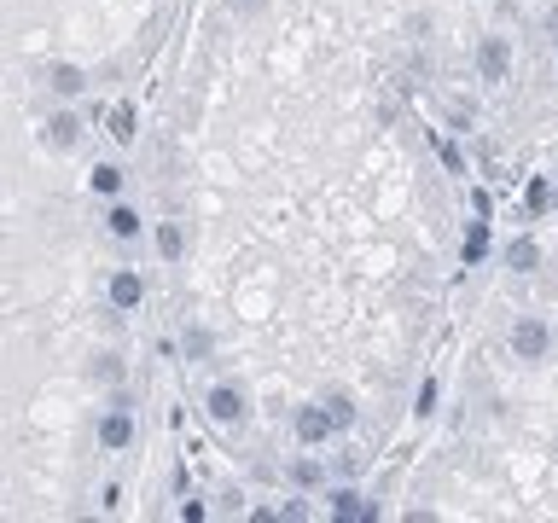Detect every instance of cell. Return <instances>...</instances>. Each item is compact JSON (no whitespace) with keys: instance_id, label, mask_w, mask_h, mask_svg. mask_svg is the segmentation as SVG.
Returning a JSON list of instances; mask_svg holds the SVG:
<instances>
[{"instance_id":"6da1fadb","label":"cell","mask_w":558,"mask_h":523,"mask_svg":"<svg viewBox=\"0 0 558 523\" xmlns=\"http://www.w3.org/2000/svg\"><path fill=\"white\" fill-rule=\"evenodd\" d=\"M506 343H512L518 360H541V355L553 349V326H547V320H536V315H524V320L512 326V338H506Z\"/></svg>"},{"instance_id":"7a4b0ae2","label":"cell","mask_w":558,"mask_h":523,"mask_svg":"<svg viewBox=\"0 0 558 523\" xmlns=\"http://www.w3.org/2000/svg\"><path fill=\"white\" fill-rule=\"evenodd\" d=\"M204 413L216 419V425H244V413H251V407H244V390H239V384H216V390H209V402H204Z\"/></svg>"},{"instance_id":"3957f363","label":"cell","mask_w":558,"mask_h":523,"mask_svg":"<svg viewBox=\"0 0 558 523\" xmlns=\"http://www.w3.org/2000/svg\"><path fill=\"white\" fill-rule=\"evenodd\" d=\"M477 70H483V82H506V76H512V47H506V35H483Z\"/></svg>"},{"instance_id":"277c9868","label":"cell","mask_w":558,"mask_h":523,"mask_svg":"<svg viewBox=\"0 0 558 523\" xmlns=\"http://www.w3.org/2000/svg\"><path fill=\"white\" fill-rule=\"evenodd\" d=\"M332 430H338V425H332L326 402H314V407H297V442H303V448H320Z\"/></svg>"},{"instance_id":"5b68a950","label":"cell","mask_w":558,"mask_h":523,"mask_svg":"<svg viewBox=\"0 0 558 523\" xmlns=\"http://www.w3.org/2000/svg\"><path fill=\"white\" fill-rule=\"evenodd\" d=\"M99 442H105L111 454L134 442V407H128V402H117V407H111L105 419H99Z\"/></svg>"},{"instance_id":"8992f818","label":"cell","mask_w":558,"mask_h":523,"mask_svg":"<svg viewBox=\"0 0 558 523\" xmlns=\"http://www.w3.org/2000/svg\"><path fill=\"white\" fill-rule=\"evenodd\" d=\"M332 512L343 523H367V518H378V506H372L361 489H332Z\"/></svg>"},{"instance_id":"52a82bcc","label":"cell","mask_w":558,"mask_h":523,"mask_svg":"<svg viewBox=\"0 0 558 523\" xmlns=\"http://www.w3.org/2000/svg\"><path fill=\"white\" fill-rule=\"evenodd\" d=\"M140 297H146V279L134 268H117V273H111V308H140Z\"/></svg>"},{"instance_id":"ba28073f","label":"cell","mask_w":558,"mask_h":523,"mask_svg":"<svg viewBox=\"0 0 558 523\" xmlns=\"http://www.w3.org/2000/svg\"><path fill=\"white\" fill-rule=\"evenodd\" d=\"M47 87L65 93V99H76V93H88V70H82V65H53V70H47Z\"/></svg>"},{"instance_id":"9c48e42d","label":"cell","mask_w":558,"mask_h":523,"mask_svg":"<svg viewBox=\"0 0 558 523\" xmlns=\"http://www.w3.org/2000/svg\"><path fill=\"white\" fill-rule=\"evenodd\" d=\"M506 268H512V273H536L541 268V244L536 239H512V244H506Z\"/></svg>"},{"instance_id":"30bf717a","label":"cell","mask_w":558,"mask_h":523,"mask_svg":"<svg viewBox=\"0 0 558 523\" xmlns=\"http://www.w3.org/2000/svg\"><path fill=\"white\" fill-rule=\"evenodd\" d=\"M157 256H164V262H181V256H186V233H181V221H164V227H157Z\"/></svg>"},{"instance_id":"8fae6325","label":"cell","mask_w":558,"mask_h":523,"mask_svg":"<svg viewBox=\"0 0 558 523\" xmlns=\"http://www.w3.org/2000/svg\"><path fill=\"white\" fill-rule=\"evenodd\" d=\"M105 227H111V239H134V233H140V216H134L128 204H111Z\"/></svg>"},{"instance_id":"7c38bea8","label":"cell","mask_w":558,"mask_h":523,"mask_svg":"<svg viewBox=\"0 0 558 523\" xmlns=\"http://www.w3.org/2000/svg\"><path fill=\"white\" fill-rule=\"evenodd\" d=\"M76 134H82V122L70 117V111H58V117L47 122V140H53V146H76Z\"/></svg>"},{"instance_id":"4fadbf2b","label":"cell","mask_w":558,"mask_h":523,"mask_svg":"<svg viewBox=\"0 0 558 523\" xmlns=\"http://www.w3.org/2000/svg\"><path fill=\"white\" fill-rule=\"evenodd\" d=\"M326 413H332V425H338V430H350V425H355V402H350L343 390H332V395H326Z\"/></svg>"},{"instance_id":"5bb4252c","label":"cell","mask_w":558,"mask_h":523,"mask_svg":"<svg viewBox=\"0 0 558 523\" xmlns=\"http://www.w3.org/2000/svg\"><path fill=\"white\" fill-rule=\"evenodd\" d=\"M111 140H117V146H128V140H134V111H128V105L111 111Z\"/></svg>"},{"instance_id":"9a60e30c","label":"cell","mask_w":558,"mask_h":523,"mask_svg":"<svg viewBox=\"0 0 558 523\" xmlns=\"http://www.w3.org/2000/svg\"><path fill=\"white\" fill-rule=\"evenodd\" d=\"M93 192H105V198L122 192V169H117V164H99V169H93Z\"/></svg>"},{"instance_id":"2e32d148","label":"cell","mask_w":558,"mask_h":523,"mask_svg":"<svg viewBox=\"0 0 558 523\" xmlns=\"http://www.w3.org/2000/svg\"><path fill=\"white\" fill-rule=\"evenodd\" d=\"M483 251H489V227H483V221H471V233H465V262H483Z\"/></svg>"},{"instance_id":"e0dca14e","label":"cell","mask_w":558,"mask_h":523,"mask_svg":"<svg viewBox=\"0 0 558 523\" xmlns=\"http://www.w3.org/2000/svg\"><path fill=\"white\" fill-rule=\"evenodd\" d=\"M291 477L303 483V489H314V483H320V465H314V459H297V465H291Z\"/></svg>"},{"instance_id":"ac0fdd59","label":"cell","mask_w":558,"mask_h":523,"mask_svg":"<svg viewBox=\"0 0 558 523\" xmlns=\"http://www.w3.org/2000/svg\"><path fill=\"white\" fill-rule=\"evenodd\" d=\"M117 372H122V367H117V355H99V360H93V378H105V384H111Z\"/></svg>"},{"instance_id":"d6986e66","label":"cell","mask_w":558,"mask_h":523,"mask_svg":"<svg viewBox=\"0 0 558 523\" xmlns=\"http://www.w3.org/2000/svg\"><path fill=\"white\" fill-rule=\"evenodd\" d=\"M430 407H437V378L419 384V413H430Z\"/></svg>"},{"instance_id":"ffe728a7","label":"cell","mask_w":558,"mask_h":523,"mask_svg":"<svg viewBox=\"0 0 558 523\" xmlns=\"http://www.w3.org/2000/svg\"><path fill=\"white\" fill-rule=\"evenodd\" d=\"M547 35H558V6H553V12H547Z\"/></svg>"}]
</instances>
